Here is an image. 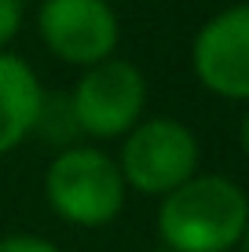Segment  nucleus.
Wrapping results in <instances>:
<instances>
[{
  "mask_svg": "<svg viewBox=\"0 0 249 252\" xmlns=\"http://www.w3.org/2000/svg\"><path fill=\"white\" fill-rule=\"evenodd\" d=\"M143 102H147V81L125 59H103L88 66L70 95V110L77 132L92 139H117L140 125Z\"/></svg>",
  "mask_w": 249,
  "mask_h": 252,
  "instance_id": "obj_3",
  "label": "nucleus"
},
{
  "mask_svg": "<svg viewBox=\"0 0 249 252\" xmlns=\"http://www.w3.org/2000/svg\"><path fill=\"white\" fill-rule=\"evenodd\" d=\"M121 179L140 194L176 190L198 172V139L187 125L169 117H154L136 125L121 146Z\"/></svg>",
  "mask_w": 249,
  "mask_h": 252,
  "instance_id": "obj_4",
  "label": "nucleus"
},
{
  "mask_svg": "<svg viewBox=\"0 0 249 252\" xmlns=\"http://www.w3.org/2000/svg\"><path fill=\"white\" fill-rule=\"evenodd\" d=\"M0 252H59V249L44 238H33V234H11V238H0Z\"/></svg>",
  "mask_w": 249,
  "mask_h": 252,
  "instance_id": "obj_9",
  "label": "nucleus"
},
{
  "mask_svg": "<svg viewBox=\"0 0 249 252\" xmlns=\"http://www.w3.org/2000/svg\"><path fill=\"white\" fill-rule=\"evenodd\" d=\"M40 40L70 66H96L117 48V15L107 0H44L37 11Z\"/></svg>",
  "mask_w": 249,
  "mask_h": 252,
  "instance_id": "obj_5",
  "label": "nucleus"
},
{
  "mask_svg": "<svg viewBox=\"0 0 249 252\" xmlns=\"http://www.w3.org/2000/svg\"><path fill=\"white\" fill-rule=\"evenodd\" d=\"M48 201L66 223L103 227L125 205L121 168L96 146H70L48 168L44 179Z\"/></svg>",
  "mask_w": 249,
  "mask_h": 252,
  "instance_id": "obj_2",
  "label": "nucleus"
},
{
  "mask_svg": "<svg viewBox=\"0 0 249 252\" xmlns=\"http://www.w3.org/2000/svg\"><path fill=\"white\" fill-rule=\"evenodd\" d=\"M44 92L30 66L11 51H0V158L11 154L37 128Z\"/></svg>",
  "mask_w": 249,
  "mask_h": 252,
  "instance_id": "obj_7",
  "label": "nucleus"
},
{
  "mask_svg": "<svg viewBox=\"0 0 249 252\" xmlns=\"http://www.w3.org/2000/svg\"><path fill=\"white\" fill-rule=\"evenodd\" d=\"M22 26V0H0V51L15 40Z\"/></svg>",
  "mask_w": 249,
  "mask_h": 252,
  "instance_id": "obj_8",
  "label": "nucleus"
},
{
  "mask_svg": "<svg viewBox=\"0 0 249 252\" xmlns=\"http://www.w3.org/2000/svg\"><path fill=\"white\" fill-rule=\"evenodd\" d=\"M158 252H173V249H158Z\"/></svg>",
  "mask_w": 249,
  "mask_h": 252,
  "instance_id": "obj_12",
  "label": "nucleus"
},
{
  "mask_svg": "<svg viewBox=\"0 0 249 252\" xmlns=\"http://www.w3.org/2000/svg\"><path fill=\"white\" fill-rule=\"evenodd\" d=\"M249 227V197L224 176H191L158 208V234L173 252H227Z\"/></svg>",
  "mask_w": 249,
  "mask_h": 252,
  "instance_id": "obj_1",
  "label": "nucleus"
},
{
  "mask_svg": "<svg viewBox=\"0 0 249 252\" xmlns=\"http://www.w3.org/2000/svg\"><path fill=\"white\" fill-rule=\"evenodd\" d=\"M238 249H242V252H249V227H246V234H242V241H238Z\"/></svg>",
  "mask_w": 249,
  "mask_h": 252,
  "instance_id": "obj_11",
  "label": "nucleus"
},
{
  "mask_svg": "<svg viewBox=\"0 0 249 252\" xmlns=\"http://www.w3.org/2000/svg\"><path fill=\"white\" fill-rule=\"evenodd\" d=\"M238 143H242V154L249 158V114L242 117V128H238Z\"/></svg>",
  "mask_w": 249,
  "mask_h": 252,
  "instance_id": "obj_10",
  "label": "nucleus"
},
{
  "mask_svg": "<svg viewBox=\"0 0 249 252\" xmlns=\"http://www.w3.org/2000/svg\"><path fill=\"white\" fill-rule=\"evenodd\" d=\"M194 73L213 95L249 102V4L213 15L194 37Z\"/></svg>",
  "mask_w": 249,
  "mask_h": 252,
  "instance_id": "obj_6",
  "label": "nucleus"
}]
</instances>
